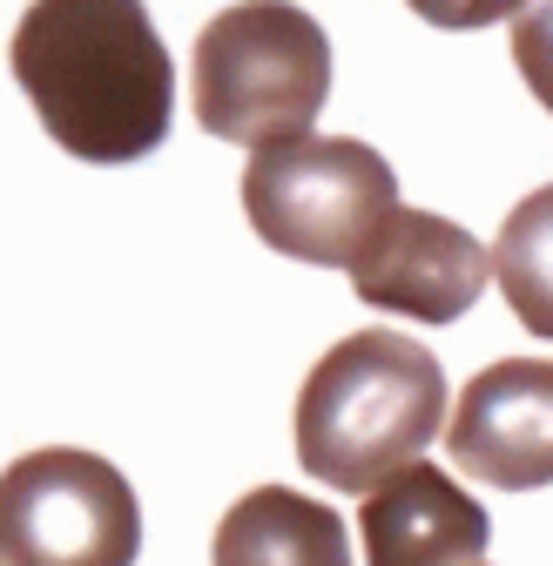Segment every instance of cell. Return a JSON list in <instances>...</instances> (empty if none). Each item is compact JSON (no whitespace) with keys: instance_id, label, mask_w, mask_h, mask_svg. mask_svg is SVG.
<instances>
[{"instance_id":"cell-1","label":"cell","mask_w":553,"mask_h":566,"mask_svg":"<svg viewBox=\"0 0 553 566\" xmlns=\"http://www.w3.org/2000/svg\"><path fill=\"white\" fill-rule=\"evenodd\" d=\"M14 82L82 163H143L176 115V67L143 0H34L14 28Z\"/></svg>"},{"instance_id":"cell-2","label":"cell","mask_w":553,"mask_h":566,"mask_svg":"<svg viewBox=\"0 0 553 566\" xmlns=\"http://www.w3.org/2000/svg\"><path fill=\"white\" fill-rule=\"evenodd\" d=\"M446 424V371L398 331L337 337L298 391V465L331 492H372Z\"/></svg>"},{"instance_id":"cell-3","label":"cell","mask_w":553,"mask_h":566,"mask_svg":"<svg viewBox=\"0 0 553 566\" xmlns=\"http://www.w3.org/2000/svg\"><path fill=\"white\" fill-rule=\"evenodd\" d=\"M331 102V41L291 0H237L196 34V122L217 142L304 135Z\"/></svg>"},{"instance_id":"cell-4","label":"cell","mask_w":553,"mask_h":566,"mask_svg":"<svg viewBox=\"0 0 553 566\" xmlns=\"http://www.w3.org/2000/svg\"><path fill=\"white\" fill-rule=\"evenodd\" d=\"M398 176L358 135H284L263 142L243 169V217L250 230L298 263L344 270L372 230L392 217Z\"/></svg>"},{"instance_id":"cell-5","label":"cell","mask_w":553,"mask_h":566,"mask_svg":"<svg viewBox=\"0 0 553 566\" xmlns=\"http://www.w3.org/2000/svg\"><path fill=\"white\" fill-rule=\"evenodd\" d=\"M135 485L75 446L28 452L0 472V566H135Z\"/></svg>"},{"instance_id":"cell-6","label":"cell","mask_w":553,"mask_h":566,"mask_svg":"<svg viewBox=\"0 0 553 566\" xmlns=\"http://www.w3.org/2000/svg\"><path fill=\"white\" fill-rule=\"evenodd\" d=\"M344 276H352L358 304L419 317V324H452L479 304V291H487V276H493V256L452 217L392 202V217L372 230V243L352 263H344Z\"/></svg>"},{"instance_id":"cell-7","label":"cell","mask_w":553,"mask_h":566,"mask_svg":"<svg viewBox=\"0 0 553 566\" xmlns=\"http://www.w3.org/2000/svg\"><path fill=\"white\" fill-rule=\"evenodd\" d=\"M446 459L493 492L553 485V358H500L479 371L446 418Z\"/></svg>"},{"instance_id":"cell-8","label":"cell","mask_w":553,"mask_h":566,"mask_svg":"<svg viewBox=\"0 0 553 566\" xmlns=\"http://www.w3.org/2000/svg\"><path fill=\"white\" fill-rule=\"evenodd\" d=\"M358 539L365 566H472L493 539V520L452 472L405 459L365 492Z\"/></svg>"},{"instance_id":"cell-9","label":"cell","mask_w":553,"mask_h":566,"mask_svg":"<svg viewBox=\"0 0 553 566\" xmlns=\"http://www.w3.org/2000/svg\"><path fill=\"white\" fill-rule=\"evenodd\" d=\"M210 566H352L344 520L291 485H257L223 513Z\"/></svg>"},{"instance_id":"cell-10","label":"cell","mask_w":553,"mask_h":566,"mask_svg":"<svg viewBox=\"0 0 553 566\" xmlns=\"http://www.w3.org/2000/svg\"><path fill=\"white\" fill-rule=\"evenodd\" d=\"M487 256H493V276H500L513 317L533 337H553V182L520 196V209L507 217V230Z\"/></svg>"},{"instance_id":"cell-11","label":"cell","mask_w":553,"mask_h":566,"mask_svg":"<svg viewBox=\"0 0 553 566\" xmlns=\"http://www.w3.org/2000/svg\"><path fill=\"white\" fill-rule=\"evenodd\" d=\"M513 67L533 88V102L553 115V0H526L513 14Z\"/></svg>"},{"instance_id":"cell-12","label":"cell","mask_w":553,"mask_h":566,"mask_svg":"<svg viewBox=\"0 0 553 566\" xmlns=\"http://www.w3.org/2000/svg\"><path fill=\"white\" fill-rule=\"evenodd\" d=\"M526 0H411V14L432 21V28H493V21H513Z\"/></svg>"},{"instance_id":"cell-13","label":"cell","mask_w":553,"mask_h":566,"mask_svg":"<svg viewBox=\"0 0 553 566\" xmlns=\"http://www.w3.org/2000/svg\"><path fill=\"white\" fill-rule=\"evenodd\" d=\"M472 566H479V559H472Z\"/></svg>"}]
</instances>
